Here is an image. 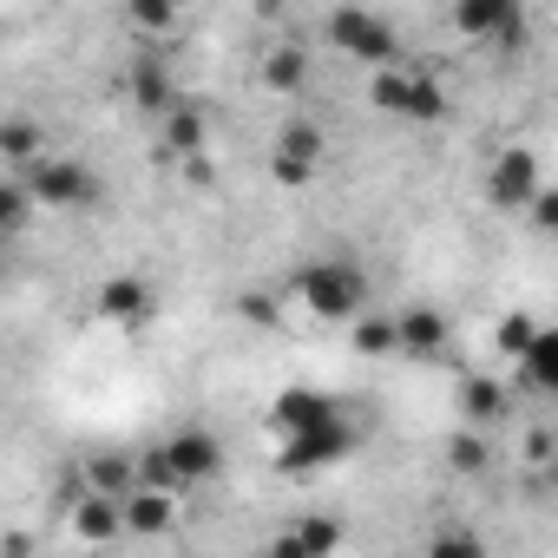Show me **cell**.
Listing matches in <instances>:
<instances>
[{"instance_id": "20", "label": "cell", "mask_w": 558, "mask_h": 558, "mask_svg": "<svg viewBox=\"0 0 558 558\" xmlns=\"http://www.w3.org/2000/svg\"><path fill=\"white\" fill-rule=\"evenodd\" d=\"M342 545V525L336 519H296L283 538H276V551H290V558H323Z\"/></svg>"}, {"instance_id": "5", "label": "cell", "mask_w": 558, "mask_h": 558, "mask_svg": "<svg viewBox=\"0 0 558 558\" xmlns=\"http://www.w3.org/2000/svg\"><path fill=\"white\" fill-rule=\"evenodd\" d=\"M355 447H362V434L349 427V414H329V421H316V427H303V434H283V440H276V473H329V466H342Z\"/></svg>"}, {"instance_id": "10", "label": "cell", "mask_w": 558, "mask_h": 558, "mask_svg": "<svg viewBox=\"0 0 558 558\" xmlns=\"http://www.w3.org/2000/svg\"><path fill=\"white\" fill-rule=\"evenodd\" d=\"M388 323H395V355H408V362H440L447 342H453V323H447L434 303H408V310L388 316Z\"/></svg>"}, {"instance_id": "17", "label": "cell", "mask_w": 558, "mask_h": 558, "mask_svg": "<svg viewBox=\"0 0 558 558\" xmlns=\"http://www.w3.org/2000/svg\"><path fill=\"white\" fill-rule=\"evenodd\" d=\"M519 375L532 395H558V329H532V342L519 349Z\"/></svg>"}, {"instance_id": "4", "label": "cell", "mask_w": 558, "mask_h": 558, "mask_svg": "<svg viewBox=\"0 0 558 558\" xmlns=\"http://www.w3.org/2000/svg\"><path fill=\"white\" fill-rule=\"evenodd\" d=\"M21 191L34 197V210H86L99 197V171L86 158H60V151H40L21 165Z\"/></svg>"}, {"instance_id": "18", "label": "cell", "mask_w": 558, "mask_h": 558, "mask_svg": "<svg viewBox=\"0 0 558 558\" xmlns=\"http://www.w3.org/2000/svg\"><path fill=\"white\" fill-rule=\"evenodd\" d=\"M73 532H80L86 545H112V538H125V525H119V499L86 493V499L73 506Z\"/></svg>"}, {"instance_id": "28", "label": "cell", "mask_w": 558, "mask_h": 558, "mask_svg": "<svg viewBox=\"0 0 558 558\" xmlns=\"http://www.w3.org/2000/svg\"><path fill=\"white\" fill-rule=\"evenodd\" d=\"M434 551H440V558H453V551H460V558H480L486 545H480L473 532H453V525H447V532H434Z\"/></svg>"}, {"instance_id": "9", "label": "cell", "mask_w": 558, "mask_h": 558, "mask_svg": "<svg viewBox=\"0 0 558 558\" xmlns=\"http://www.w3.org/2000/svg\"><path fill=\"white\" fill-rule=\"evenodd\" d=\"M538 184H545V171H538V151H532V145H506V151L486 165V204H493V210H525Z\"/></svg>"}, {"instance_id": "2", "label": "cell", "mask_w": 558, "mask_h": 558, "mask_svg": "<svg viewBox=\"0 0 558 558\" xmlns=\"http://www.w3.org/2000/svg\"><path fill=\"white\" fill-rule=\"evenodd\" d=\"M368 106L388 112V119H401V125H440V119L453 112V106H447V86H440L434 73L408 66V60L375 66V80H368Z\"/></svg>"}, {"instance_id": "27", "label": "cell", "mask_w": 558, "mask_h": 558, "mask_svg": "<svg viewBox=\"0 0 558 558\" xmlns=\"http://www.w3.org/2000/svg\"><path fill=\"white\" fill-rule=\"evenodd\" d=\"M532 329H538V323H532V316H519V310H512V316H499V329H493V349H499V355H506V362H519V349H525V342H532Z\"/></svg>"}, {"instance_id": "22", "label": "cell", "mask_w": 558, "mask_h": 558, "mask_svg": "<svg viewBox=\"0 0 558 558\" xmlns=\"http://www.w3.org/2000/svg\"><path fill=\"white\" fill-rule=\"evenodd\" d=\"M138 486V460H125V453H99L93 466H86V493H106V499H125Z\"/></svg>"}, {"instance_id": "13", "label": "cell", "mask_w": 558, "mask_h": 558, "mask_svg": "<svg viewBox=\"0 0 558 558\" xmlns=\"http://www.w3.org/2000/svg\"><path fill=\"white\" fill-rule=\"evenodd\" d=\"M329 414H342L336 395H323V388H283V395L269 401V440L303 434V427H316V421H329Z\"/></svg>"}, {"instance_id": "15", "label": "cell", "mask_w": 558, "mask_h": 558, "mask_svg": "<svg viewBox=\"0 0 558 558\" xmlns=\"http://www.w3.org/2000/svg\"><path fill=\"white\" fill-rule=\"evenodd\" d=\"M125 93H132V106H138L145 119H158V112L178 99V80H171V66H165V60H132Z\"/></svg>"}, {"instance_id": "3", "label": "cell", "mask_w": 558, "mask_h": 558, "mask_svg": "<svg viewBox=\"0 0 558 558\" xmlns=\"http://www.w3.org/2000/svg\"><path fill=\"white\" fill-rule=\"evenodd\" d=\"M145 473L158 486H171V493H191V486H204V480L223 473V440L210 427H178V434H165L145 453Z\"/></svg>"}, {"instance_id": "1", "label": "cell", "mask_w": 558, "mask_h": 558, "mask_svg": "<svg viewBox=\"0 0 558 558\" xmlns=\"http://www.w3.org/2000/svg\"><path fill=\"white\" fill-rule=\"evenodd\" d=\"M290 296L316 316V323H349V316H362L368 310V296H375V283H368V269L349 256V250H329V256H310V263H296V276H290Z\"/></svg>"}, {"instance_id": "16", "label": "cell", "mask_w": 558, "mask_h": 558, "mask_svg": "<svg viewBox=\"0 0 558 558\" xmlns=\"http://www.w3.org/2000/svg\"><path fill=\"white\" fill-rule=\"evenodd\" d=\"M158 138H165V151L171 158H191V151H204V106H191L184 93L158 112Z\"/></svg>"}, {"instance_id": "14", "label": "cell", "mask_w": 558, "mask_h": 558, "mask_svg": "<svg viewBox=\"0 0 558 558\" xmlns=\"http://www.w3.org/2000/svg\"><path fill=\"white\" fill-rule=\"evenodd\" d=\"M256 80H263V93H276V99H296V93L310 86V53H303L296 40H276V47L263 53Z\"/></svg>"}, {"instance_id": "7", "label": "cell", "mask_w": 558, "mask_h": 558, "mask_svg": "<svg viewBox=\"0 0 558 558\" xmlns=\"http://www.w3.org/2000/svg\"><path fill=\"white\" fill-rule=\"evenodd\" d=\"M453 34L473 40V47L519 53L532 21H525V0H453Z\"/></svg>"}, {"instance_id": "30", "label": "cell", "mask_w": 558, "mask_h": 558, "mask_svg": "<svg viewBox=\"0 0 558 558\" xmlns=\"http://www.w3.org/2000/svg\"><path fill=\"white\" fill-rule=\"evenodd\" d=\"M525 460H532V466H545V460H551V434H545V427L525 440Z\"/></svg>"}, {"instance_id": "6", "label": "cell", "mask_w": 558, "mask_h": 558, "mask_svg": "<svg viewBox=\"0 0 558 558\" xmlns=\"http://www.w3.org/2000/svg\"><path fill=\"white\" fill-rule=\"evenodd\" d=\"M329 47L349 53V60H362V66H388V60H401V34H395V21L375 14V8H355V0L329 14Z\"/></svg>"}, {"instance_id": "26", "label": "cell", "mask_w": 558, "mask_h": 558, "mask_svg": "<svg viewBox=\"0 0 558 558\" xmlns=\"http://www.w3.org/2000/svg\"><path fill=\"white\" fill-rule=\"evenodd\" d=\"M27 210H34V197L21 191V178H0V243H8V236H21Z\"/></svg>"}, {"instance_id": "8", "label": "cell", "mask_w": 558, "mask_h": 558, "mask_svg": "<svg viewBox=\"0 0 558 558\" xmlns=\"http://www.w3.org/2000/svg\"><path fill=\"white\" fill-rule=\"evenodd\" d=\"M323 151H329V138H323L316 119H283L276 125V145H269V178L283 191H303V184H316Z\"/></svg>"}, {"instance_id": "19", "label": "cell", "mask_w": 558, "mask_h": 558, "mask_svg": "<svg viewBox=\"0 0 558 558\" xmlns=\"http://www.w3.org/2000/svg\"><path fill=\"white\" fill-rule=\"evenodd\" d=\"M460 414H466L473 427L506 421V381H493V375H466V381H460Z\"/></svg>"}, {"instance_id": "11", "label": "cell", "mask_w": 558, "mask_h": 558, "mask_svg": "<svg viewBox=\"0 0 558 558\" xmlns=\"http://www.w3.org/2000/svg\"><path fill=\"white\" fill-rule=\"evenodd\" d=\"M99 316L112 323V329H125V336H138L151 316H158V290L145 283V276H106V283H99Z\"/></svg>"}, {"instance_id": "23", "label": "cell", "mask_w": 558, "mask_h": 558, "mask_svg": "<svg viewBox=\"0 0 558 558\" xmlns=\"http://www.w3.org/2000/svg\"><path fill=\"white\" fill-rule=\"evenodd\" d=\"M125 21L138 27V34H151V40H165L178 21H184V0H125Z\"/></svg>"}, {"instance_id": "29", "label": "cell", "mask_w": 558, "mask_h": 558, "mask_svg": "<svg viewBox=\"0 0 558 558\" xmlns=\"http://www.w3.org/2000/svg\"><path fill=\"white\" fill-rule=\"evenodd\" d=\"M525 210H532V223H538V230H558V191H551V184H538Z\"/></svg>"}, {"instance_id": "21", "label": "cell", "mask_w": 558, "mask_h": 558, "mask_svg": "<svg viewBox=\"0 0 558 558\" xmlns=\"http://www.w3.org/2000/svg\"><path fill=\"white\" fill-rule=\"evenodd\" d=\"M40 151H47V125H40V119H27V112L0 119V158H8V165H27V158H40Z\"/></svg>"}, {"instance_id": "25", "label": "cell", "mask_w": 558, "mask_h": 558, "mask_svg": "<svg viewBox=\"0 0 558 558\" xmlns=\"http://www.w3.org/2000/svg\"><path fill=\"white\" fill-rule=\"evenodd\" d=\"M447 466H453V473H486V466H493V440H486V427H460V434L447 440Z\"/></svg>"}, {"instance_id": "12", "label": "cell", "mask_w": 558, "mask_h": 558, "mask_svg": "<svg viewBox=\"0 0 558 558\" xmlns=\"http://www.w3.org/2000/svg\"><path fill=\"white\" fill-rule=\"evenodd\" d=\"M119 525H125L132 538H165V532L178 525V493L158 486V480H138V486L119 499Z\"/></svg>"}, {"instance_id": "24", "label": "cell", "mask_w": 558, "mask_h": 558, "mask_svg": "<svg viewBox=\"0 0 558 558\" xmlns=\"http://www.w3.org/2000/svg\"><path fill=\"white\" fill-rule=\"evenodd\" d=\"M342 329H349V349H355V355H395V323H388V316H368V310H362V316H349Z\"/></svg>"}]
</instances>
